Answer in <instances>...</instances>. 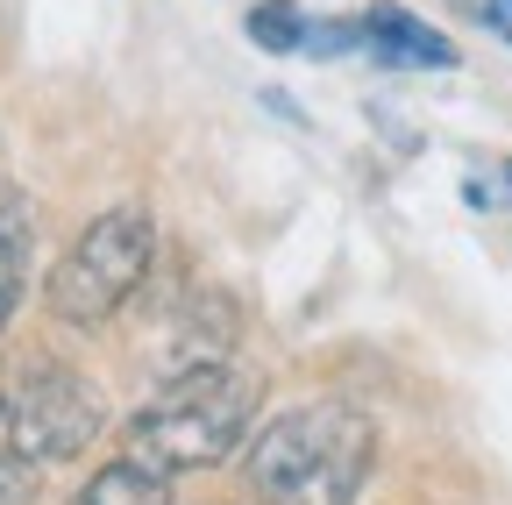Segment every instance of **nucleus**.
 <instances>
[{
    "mask_svg": "<svg viewBox=\"0 0 512 505\" xmlns=\"http://www.w3.org/2000/svg\"><path fill=\"white\" fill-rule=\"evenodd\" d=\"M72 505H171V477L150 470V463H136V456L121 449L114 463H100V470L79 484Z\"/></svg>",
    "mask_w": 512,
    "mask_h": 505,
    "instance_id": "0eeeda50",
    "label": "nucleus"
},
{
    "mask_svg": "<svg viewBox=\"0 0 512 505\" xmlns=\"http://www.w3.org/2000/svg\"><path fill=\"white\" fill-rule=\"evenodd\" d=\"M484 22H491V29L512 43V0H484Z\"/></svg>",
    "mask_w": 512,
    "mask_h": 505,
    "instance_id": "9d476101",
    "label": "nucleus"
},
{
    "mask_svg": "<svg viewBox=\"0 0 512 505\" xmlns=\"http://www.w3.org/2000/svg\"><path fill=\"white\" fill-rule=\"evenodd\" d=\"M29 264H36V214L15 185H0V335H8L15 306L29 292Z\"/></svg>",
    "mask_w": 512,
    "mask_h": 505,
    "instance_id": "423d86ee",
    "label": "nucleus"
},
{
    "mask_svg": "<svg viewBox=\"0 0 512 505\" xmlns=\"http://www.w3.org/2000/svg\"><path fill=\"white\" fill-rule=\"evenodd\" d=\"M100 427H107V399L72 363H36L29 377L8 385V399H0V449H15L29 470L86 456L100 441Z\"/></svg>",
    "mask_w": 512,
    "mask_h": 505,
    "instance_id": "20e7f679",
    "label": "nucleus"
},
{
    "mask_svg": "<svg viewBox=\"0 0 512 505\" xmlns=\"http://www.w3.org/2000/svg\"><path fill=\"white\" fill-rule=\"evenodd\" d=\"M356 29H363V50L384 57V65H420V72H448V65H456V43H448L441 29H427L420 15L392 8V0H377Z\"/></svg>",
    "mask_w": 512,
    "mask_h": 505,
    "instance_id": "39448f33",
    "label": "nucleus"
},
{
    "mask_svg": "<svg viewBox=\"0 0 512 505\" xmlns=\"http://www.w3.org/2000/svg\"><path fill=\"white\" fill-rule=\"evenodd\" d=\"M377 470V420L349 399L285 406L242 441L256 505H356Z\"/></svg>",
    "mask_w": 512,
    "mask_h": 505,
    "instance_id": "f257e3e1",
    "label": "nucleus"
},
{
    "mask_svg": "<svg viewBox=\"0 0 512 505\" xmlns=\"http://www.w3.org/2000/svg\"><path fill=\"white\" fill-rule=\"evenodd\" d=\"M29 484H36V470L15 449H0V505H29Z\"/></svg>",
    "mask_w": 512,
    "mask_h": 505,
    "instance_id": "1a4fd4ad",
    "label": "nucleus"
},
{
    "mask_svg": "<svg viewBox=\"0 0 512 505\" xmlns=\"http://www.w3.org/2000/svg\"><path fill=\"white\" fill-rule=\"evenodd\" d=\"M0 399H8V385H0Z\"/></svg>",
    "mask_w": 512,
    "mask_h": 505,
    "instance_id": "f8f14e48",
    "label": "nucleus"
},
{
    "mask_svg": "<svg viewBox=\"0 0 512 505\" xmlns=\"http://www.w3.org/2000/svg\"><path fill=\"white\" fill-rule=\"evenodd\" d=\"M150 264H157V221H150V207L121 200V207L93 214L79 228V242L64 249V264L50 271V313L64 328L93 335L150 285Z\"/></svg>",
    "mask_w": 512,
    "mask_h": 505,
    "instance_id": "7ed1b4c3",
    "label": "nucleus"
},
{
    "mask_svg": "<svg viewBox=\"0 0 512 505\" xmlns=\"http://www.w3.org/2000/svg\"><path fill=\"white\" fill-rule=\"evenodd\" d=\"M498 193H505V200H512V164H505V171H498Z\"/></svg>",
    "mask_w": 512,
    "mask_h": 505,
    "instance_id": "9b49d317",
    "label": "nucleus"
},
{
    "mask_svg": "<svg viewBox=\"0 0 512 505\" xmlns=\"http://www.w3.org/2000/svg\"><path fill=\"white\" fill-rule=\"evenodd\" d=\"M256 406H264V385H256L242 363L200 356V363L171 370L164 385L128 413L121 449L136 463H150V470H164V477L214 470L256 434Z\"/></svg>",
    "mask_w": 512,
    "mask_h": 505,
    "instance_id": "f03ea898",
    "label": "nucleus"
},
{
    "mask_svg": "<svg viewBox=\"0 0 512 505\" xmlns=\"http://www.w3.org/2000/svg\"><path fill=\"white\" fill-rule=\"evenodd\" d=\"M306 29L313 22L292 8V0H256V8H249V43L256 50H278V57L285 50H306Z\"/></svg>",
    "mask_w": 512,
    "mask_h": 505,
    "instance_id": "6e6552de",
    "label": "nucleus"
}]
</instances>
